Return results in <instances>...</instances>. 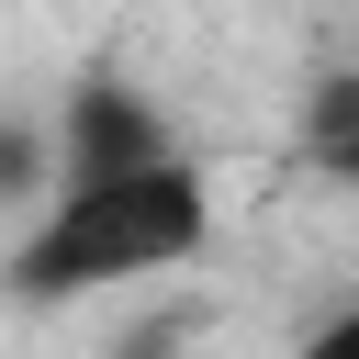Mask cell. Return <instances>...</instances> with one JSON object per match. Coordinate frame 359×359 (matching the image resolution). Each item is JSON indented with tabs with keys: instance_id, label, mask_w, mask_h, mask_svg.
Returning <instances> with one entry per match:
<instances>
[{
	"instance_id": "6da1fadb",
	"label": "cell",
	"mask_w": 359,
	"mask_h": 359,
	"mask_svg": "<svg viewBox=\"0 0 359 359\" xmlns=\"http://www.w3.org/2000/svg\"><path fill=\"white\" fill-rule=\"evenodd\" d=\"M213 247V180L191 157H146V168H112V180H56L11 247V292L34 314L56 303H90V292H135V280H168Z\"/></svg>"
},
{
	"instance_id": "7a4b0ae2",
	"label": "cell",
	"mask_w": 359,
	"mask_h": 359,
	"mask_svg": "<svg viewBox=\"0 0 359 359\" xmlns=\"http://www.w3.org/2000/svg\"><path fill=\"white\" fill-rule=\"evenodd\" d=\"M146 157H180V123L135 79H79L56 101V180H112V168H146Z\"/></svg>"
},
{
	"instance_id": "3957f363",
	"label": "cell",
	"mask_w": 359,
	"mask_h": 359,
	"mask_svg": "<svg viewBox=\"0 0 359 359\" xmlns=\"http://www.w3.org/2000/svg\"><path fill=\"white\" fill-rule=\"evenodd\" d=\"M56 191V112H0V202L34 213Z\"/></svg>"
},
{
	"instance_id": "277c9868",
	"label": "cell",
	"mask_w": 359,
	"mask_h": 359,
	"mask_svg": "<svg viewBox=\"0 0 359 359\" xmlns=\"http://www.w3.org/2000/svg\"><path fill=\"white\" fill-rule=\"evenodd\" d=\"M303 146H314V168L359 180V79H325V90H314V123H303Z\"/></svg>"
},
{
	"instance_id": "5b68a950",
	"label": "cell",
	"mask_w": 359,
	"mask_h": 359,
	"mask_svg": "<svg viewBox=\"0 0 359 359\" xmlns=\"http://www.w3.org/2000/svg\"><path fill=\"white\" fill-rule=\"evenodd\" d=\"M303 359H359V303H337V314L303 337Z\"/></svg>"
}]
</instances>
